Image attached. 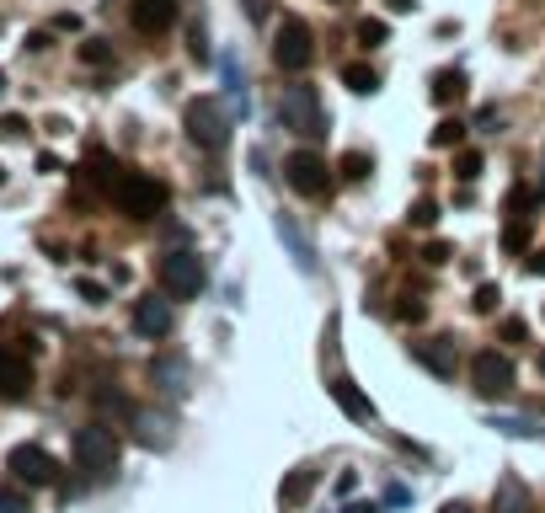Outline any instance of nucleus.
I'll return each instance as SVG.
<instances>
[{"mask_svg":"<svg viewBox=\"0 0 545 513\" xmlns=\"http://www.w3.org/2000/svg\"><path fill=\"white\" fill-rule=\"evenodd\" d=\"M273 59H278V70H289V75L310 70V59H316V37H310V27H305L300 16H284V21H278Z\"/></svg>","mask_w":545,"mask_h":513,"instance_id":"6","label":"nucleus"},{"mask_svg":"<svg viewBox=\"0 0 545 513\" xmlns=\"http://www.w3.org/2000/svg\"><path fill=\"white\" fill-rule=\"evenodd\" d=\"M407 219H412L417 230H434V219H439V203H428V198H423V203H412V214H407Z\"/></svg>","mask_w":545,"mask_h":513,"instance_id":"27","label":"nucleus"},{"mask_svg":"<svg viewBox=\"0 0 545 513\" xmlns=\"http://www.w3.org/2000/svg\"><path fill=\"white\" fill-rule=\"evenodd\" d=\"M278 236H284V241H289V246H294V262H300V268H305V273H316V252H310V241H305V236H300V225H294V219H289V214H278Z\"/></svg>","mask_w":545,"mask_h":513,"instance_id":"18","label":"nucleus"},{"mask_svg":"<svg viewBox=\"0 0 545 513\" xmlns=\"http://www.w3.org/2000/svg\"><path fill=\"white\" fill-rule=\"evenodd\" d=\"M166 182L161 177H150V171H118V182H112V203H118V214H128V219H155L161 209H166Z\"/></svg>","mask_w":545,"mask_h":513,"instance_id":"1","label":"nucleus"},{"mask_svg":"<svg viewBox=\"0 0 545 513\" xmlns=\"http://www.w3.org/2000/svg\"><path fill=\"white\" fill-rule=\"evenodd\" d=\"M326 391H332V401H337V407H343L353 423H369V418H375V401L359 391V380H348V375H332V385H326Z\"/></svg>","mask_w":545,"mask_h":513,"instance_id":"13","label":"nucleus"},{"mask_svg":"<svg viewBox=\"0 0 545 513\" xmlns=\"http://www.w3.org/2000/svg\"><path fill=\"white\" fill-rule=\"evenodd\" d=\"M385 37H391V21H380V16H364V21H359V43H364V48H380Z\"/></svg>","mask_w":545,"mask_h":513,"instance_id":"21","label":"nucleus"},{"mask_svg":"<svg viewBox=\"0 0 545 513\" xmlns=\"http://www.w3.org/2000/svg\"><path fill=\"white\" fill-rule=\"evenodd\" d=\"M0 513H27V498L16 487H0Z\"/></svg>","mask_w":545,"mask_h":513,"instance_id":"31","label":"nucleus"},{"mask_svg":"<svg viewBox=\"0 0 545 513\" xmlns=\"http://www.w3.org/2000/svg\"><path fill=\"white\" fill-rule=\"evenodd\" d=\"M332 5H348V0H332Z\"/></svg>","mask_w":545,"mask_h":513,"instance_id":"41","label":"nucleus"},{"mask_svg":"<svg viewBox=\"0 0 545 513\" xmlns=\"http://www.w3.org/2000/svg\"><path fill=\"white\" fill-rule=\"evenodd\" d=\"M343 513H380V509H375V503H348Z\"/></svg>","mask_w":545,"mask_h":513,"instance_id":"37","label":"nucleus"},{"mask_svg":"<svg viewBox=\"0 0 545 513\" xmlns=\"http://www.w3.org/2000/svg\"><path fill=\"white\" fill-rule=\"evenodd\" d=\"M128 16H134V27H139V32L161 37V32L177 21V0H134V5H128Z\"/></svg>","mask_w":545,"mask_h":513,"instance_id":"14","label":"nucleus"},{"mask_svg":"<svg viewBox=\"0 0 545 513\" xmlns=\"http://www.w3.org/2000/svg\"><path fill=\"white\" fill-rule=\"evenodd\" d=\"M455 177H460V182H476V177H482V150H460V155H455Z\"/></svg>","mask_w":545,"mask_h":513,"instance_id":"24","label":"nucleus"},{"mask_svg":"<svg viewBox=\"0 0 545 513\" xmlns=\"http://www.w3.org/2000/svg\"><path fill=\"white\" fill-rule=\"evenodd\" d=\"M182 128H187V139H193L198 150H209V155H219V150L230 145V123H225L219 102H209V96H193V102L182 107Z\"/></svg>","mask_w":545,"mask_h":513,"instance_id":"3","label":"nucleus"},{"mask_svg":"<svg viewBox=\"0 0 545 513\" xmlns=\"http://www.w3.org/2000/svg\"><path fill=\"white\" fill-rule=\"evenodd\" d=\"M75 466L91 471V476H112L118 471V434L102 428V423L75 428Z\"/></svg>","mask_w":545,"mask_h":513,"instance_id":"5","label":"nucleus"},{"mask_svg":"<svg viewBox=\"0 0 545 513\" xmlns=\"http://www.w3.org/2000/svg\"><path fill=\"white\" fill-rule=\"evenodd\" d=\"M498 300H503V294H498V284H482V289H476V310H482V316H492V310H498Z\"/></svg>","mask_w":545,"mask_h":513,"instance_id":"30","label":"nucleus"},{"mask_svg":"<svg viewBox=\"0 0 545 513\" xmlns=\"http://www.w3.org/2000/svg\"><path fill=\"white\" fill-rule=\"evenodd\" d=\"M5 471H11L21 487H48V482L59 476V466H54V455H48L43 444H16V450L5 455Z\"/></svg>","mask_w":545,"mask_h":513,"instance_id":"9","label":"nucleus"},{"mask_svg":"<svg viewBox=\"0 0 545 513\" xmlns=\"http://www.w3.org/2000/svg\"><path fill=\"white\" fill-rule=\"evenodd\" d=\"M80 59H86V64H112V48H107L102 37H86V43H80Z\"/></svg>","mask_w":545,"mask_h":513,"instance_id":"26","label":"nucleus"},{"mask_svg":"<svg viewBox=\"0 0 545 513\" xmlns=\"http://www.w3.org/2000/svg\"><path fill=\"white\" fill-rule=\"evenodd\" d=\"M460 139H466V123H460V118H444V123L434 128V145H439V150H455Z\"/></svg>","mask_w":545,"mask_h":513,"instance_id":"23","label":"nucleus"},{"mask_svg":"<svg viewBox=\"0 0 545 513\" xmlns=\"http://www.w3.org/2000/svg\"><path fill=\"white\" fill-rule=\"evenodd\" d=\"M155 380H166V391H182V364L177 359H166V364L155 359Z\"/></svg>","mask_w":545,"mask_h":513,"instance_id":"28","label":"nucleus"},{"mask_svg":"<svg viewBox=\"0 0 545 513\" xmlns=\"http://www.w3.org/2000/svg\"><path fill=\"white\" fill-rule=\"evenodd\" d=\"M0 86H5V75H0Z\"/></svg>","mask_w":545,"mask_h":513,"instance_id":"42","label":"nucleus"},{"mask_svg":"<svg viewBox=\"0 0 545 513\" xmlns=\"http://www.w3.org/2000/svg\"><path fill=\"white\" fill-rule=\"evenodd\" d=\"M396 316H401V321H423V316H428V305H423L417 294H401V305H396Z\"/></svg>","mask_w":545,"mask_h":513,"instance_id":"29","label":"nucleus"},{"mask_svg":"<svg viewBox=\"0 0 545 513\" xmlns=\"http://www.w3.org/2000/svg\"><path fill=\"white\" fill-rule=\"evenodd\" d=\"M503 337H508V343H524V337H530V327H524L519 316H508V321H503Z\"/></svg>","mask_w":545,"mask_h":513,"instance_id":"32","label":"nucleus"},{"mask_svg":"<svg viewBox=\"0 0 545 513\" xmlns=\"http://www.w3.org/2000/svg\"><path fill=\"white\" fill-rule=\"evenodd\" d=\"M541 375H545V353H541Z\"/></svg>","mask_w":545,"mask_h":513,"instance_id":"40","label":"nucleus"},{"mask_svg":"<svg viewBox=\"0 0 545 513\" xmlns=\"http://www.w3.org/2000/svg\"><path fill=\"white\" fill-rule=\"evenodd\" d=\"M385 5H391V11H412L417 0H385Z\"/></svg>","mask_w":545,"mask_h":513,"instance_id":"38","label":"nucleus"},{"mask_svg":"<svg viewBox=\"0 0 545 513\" xmlns=\"http://www.w3.org/2000/svg\"><path fill=\"white\" fill-rule=\"evenodd\" d=\"M278 112H284V123H289L300 139H321V134H326V107H321L316 86H305V80L284 86V102H278Z\"/></svg>","mask_w":545,"mask_h":513,"instance_id":"2","label":"nucleus"},{"mask_svg":"<svg viewBox=\"0 0 545 513\" xmlns=\"http://www.w3.org/2000/svg\"><path fill=\"white\" fill-rule=\"evenodd\" d=\"M439 513H471V509H466V503H444Z\"/></svg>","mask_w":545,"mask_h":513,"instance_id":"39","label":"nucleus"},{"mask_svg":"<svg viewBox=\"0 0 545 513\" xmlns=\"http://www.w3.org/2000/svg\"><path fill=\"white\" fill-rule=\"evenodd\" d=\"M80 294H86L91 305H102V300H107V289H102V284H91V278H80Z\"/></svg>","mask_w":545,"mask_h":513,"instance_id":"34","label":"nucleus"},{"mask_svg":"<svg viewBox=\"0 0 545 513\" xmlns=\"http://www.w3.org/2000/svg\"><path fill=\"white\" fill-rule=\"evenodd\" d=\"M155 278L171 300H193V294H203V257L198 252H161Z\"/></svg>","mask_w":545,"mask_h":513,"instance_id":"4","label":"nucleus"},{"mask_svg":"<svg viewBox=\"0 0 545 513\" xmlns=\"http://www.w3.org/2000/svg\"><path fill=\"white\" fill-rule=\"evenodd\" d=\"M412 359H417L428 375H439V380H450V375L460 369V359H455V343H450V337H423V343H412Z\"/></svg>","mask_w":545,"mask_h":513,"instance_id":"11","label":"nucleus"},{"mask_svg":"<svg viewBox=\"0 0 545 513\" xmlns=\"http://www.w3.org/2000/svg\"><path fill=\"white\" fill-rule=\"evenodd\" d=\"M423 257L439 268V262H450V246H444V241H428V252H423Z\"/></svg>","mask_w":545,"mask_h":513,"instance_id":"33","label":"nucleus"},{"mask_svg":"<svg viewBox=\"0 0 545 513\" xmlns=\"http://www.w3.org/2000/svg\"><path fill=\"white\" fill-rule=\"evenodd\" d=\"M343 86L348 91H359V96H369V91H380V75H375V64H343Z\"/></svg>","mask_w":545,"mask_h":513,"instance_id":"19","label":"nucleus"},{"mask_svg":"<svg viewBox=\"0 0 545 513\" xmlns=\"http://www.w3.org/2000/svg\"><path fill=\"white\" fill-rule=\"evenodd\" d=\"M134 332H139V337H150V343H161V337L171 332V305H166L161 294L139 300V305H134Z\"/></svg>","mask_w":545,"mask_h":513,"instance_id":"12","label":"nucleus"},{"mask_svg":"<svg viewBox=\"0 0 545 513\" xmlns=\"http://www.w3.org/2000/svg\"><path fill=\"white\" fill-rule=\"evenodd\" d=\"M284 177H289V187H294L300 198H321V193L332 187V166H326L316 150H294V155L284 161Z\"/></svg>","mask_w":545,"mask_h":513,"instance_id":"7","label":"nucleus"},{"mask_svg":"<svg viewBox=\"0 0 545 513\" xmlns=\"http://www.w3.org/2000/svg\"><path fill=\"white\" fill-rule=\"evenodd\" d=\"M134 423H139V439H145L150 450H155V444H166V423H161V418H150V412H139Z\"/></svg>","mask_w":545,"mask_h":513,"instance_id":"25","label":"nucleus"},{"mask_svg":"<svg viewBox=\"0 0 545 513\" xmlns=\"http://www.w3.org/2000/svg\"><path fill=\"white\" fill-rule=\"evenodd\" d=\"M524 268H530L535 278H545V252H530V262H524Z\"/></svg>","mask_w":545,"mask_h":513,"instance_id":"35","label":"nucleus"},{"mask_svg":"<svg viewBox=\"0 0 545 513\" xmlns=\"http://www.w3.org/2000/svg\"><path fill=\"white\" fill-rule=\"evenodd\" d=\"M460 96H466V70H455V64L439 70V75H434V102L450 107V102H460Z\"/></svg>","mask_w":545,"mask_h":513,"instance_id":"17","label":"nucleus"},{"mask_svg":"<svg viewBox=\"0 0 545 513\" xmlns=\"http://www.w3.org/2000/svg\"><path fill=\"white\" fill-rule=\"evenodd\" d=\"M337 166H343V177H348V182H364V177H369V171H375V161H369V155H364V150H348V155H343V161H337Z\"/></svg>","mask_w":545,"mask_h":513,"instance_id":"22","label":"nucleus"},{"mask_svg":"<svg viewBox=\"0 0 545 513\" xmlns=\"http://www.w3.org/2000/svg\"><path fill=\"white\" fill-rule=\"evenodd\" d=\"M492 513H535L530 487H524L519 476H503V482H498V492H492Z\"/></svg>","mask_w":545,"mask_h":513,"instance_id":"15","label":"nucleus"},{"mask_svg":"<svg viewBox=\"0 0 545 513\" xmlns=\"http://www.w3.org/2000/svg\"><path fill=\"white\" fill-rule=\"evenodd\" d=\"M27 391H32V364H27V353L0 348V401H27Z\"/></svg>","mask_w":545,"mask_h":513,"instance_id":"10","label":"nucleus"},{"mask_svg":"<svg viewBox=\"0 0 545 513\" xmlns=\"http://www.w3.org/2000/svg\"><path fill=\"white\" fill-rule=\"evenodd\" d=\"M530 236H535V230H530V214H519V219L503 230V252H514V257H519V252H530Z\"/></svg>","mask_w":545,"mask_h":513,"instance_id":"20","label":"nucleus"},{"mask_svg":"<svg viewBox=\"0 0 545 513\" xmlns=\"http://www.w3.org/2000/svg\"><path fill=\"white\" fill-rule=\"evenodd\" d=\"M514 380H519V369H514V359H503L498 348H487V353L471 359V385H476L482 396H508Z\"/></svg>","mask_w":545,"mask_h":513,"instance_id":"8","label":"nucleus"},{"mask_svg":"<svg viewBox=\"0 0 545 513\" xmlns=\"http://www.w3.org/2000/svg\"><path fill=\"white\" fill-rule=\"evenodd\" d=\"M246 16H268V0H246Z\"/></svg>","mask_w":545,"mask_h":513,"instance_id":"36","label":"nucleus"},{"mask_svg":"<svg viewBox=\"0 0 545 513\" xmlns=\"http://www.w3.org/2000/svg\"><path fill=\"white\" fill-rule=\"evenodd\" d=\"M316 482H321V471H310V466H300V471H289L284 476V487H278V498L289 503V509H300L310 492H316Z\"/></svg>","mask_w":545,"mask_h":513,"instance_id":"16","label":"nucleus"}]
</instances>
